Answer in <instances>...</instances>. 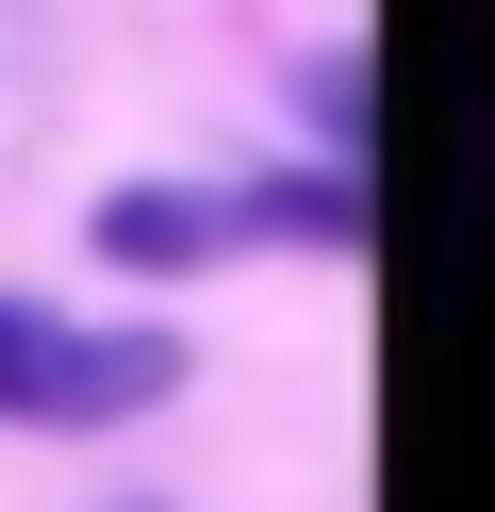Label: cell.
I'll use <instances>...</instances> for the list:
<instances>
[{
    "label": "cell",
    "instance_id": "obj_1",
    "mask_svg": "<svg viewBox=\"0 0 495 512\" xmlns=\"http://www.w3.org/2000/svg\"><path fill=\"white\" fill-rule=\"evenodd\" d=\"M182 397V347L165 331H99V314L0 298V430H99V413Z\"/></svg>",
    "mask_w": 495,
    "mask_h": 512
},
{
    "label": "cell",
    "instance_id": "obj_2",
    "mask_svg": "<svg viewBox=\"0 0 495 512\" xmlns=\"http://www.w3.org/2000/svg\"><path fill=\"white\" fill-rule=\"evenodd\" d=\"M83 248L116 281H198V265H231V199H215V182H99Z\"/></svg>",
    "mask_w": 495,
    "mask_h": 512
},
{
    "label": "cell",
    "instance_id": "obj_3",
    "mask_svg": "<svg viewBox=\"0 0 495 512\" xmlns=\"http://www.w3.org/2000/svg\"><path fill=\"white\" fill-rule=\"evenodd\" d=\"M297 232V248H363V166H281V182H231V248Z\"/></svg>",
    "mask_w": 495,
    "mask_h": 512
},
{
    "label": "cell",
    "instance_id": "obj_4",
    "mask_svg": "<svg viewBox=\"0 0 495 512\" xmlns=\"http://www.w3.org/2000/svg\"><path fill=\"white\" fill-rule=\"evenodd\" d=\"M297 100H314L330 166H347V149H363V50H314V83H297Z\"/></svg>",
    "mask_w": 495,
    "mask_h": 512
}]
</instances>
